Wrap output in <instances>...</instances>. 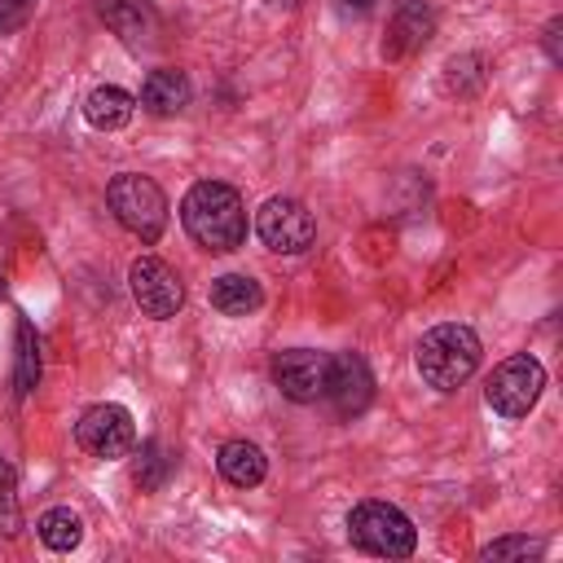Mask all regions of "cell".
Returning a JSON list of instances; mask_svg holds the SVG:
<instances>
[{
    "label": "cell",
    "mask_w": 563,
    "mask_h": 563,
    "mask_svg": "<svg viewBox=\"0 0 563 563\" xmlns=\"http://www.w3.org/2000/svg\"><path fill=\"white\" fill-rule=\"evenodd\" d=\"M255 233H260V242H264L268 251H277V255H299V251L312 246L317 224H312V216H308L303 202H295V198H268V202L260 207V216H255Z\"/></svg>",
    "instance_id": "8"
},
{
    "label": "cell",
    "mask_w": 563,
    "mask_h": 563,
    "mask_svg": "<svg viewBox=\"0 0 563 563\" xmlns=\"http://www.w3.org/2000/svg\"><path fill=\"white\" fill-rule=\"evenodd\" d=\"M97 13H101V22H106L123 44H132V48L150 44L154 31H158V13H154L150 0H97Z\"/></svg>",
    "instance_id": "12"
},
{
    "label": "cell",
    "mask_w": 563,
    "mask_h": 563,
    "mask_svg": "<svg viewBox=\"0 0 563 563\" xmlns=\"http://www.w3.org/2000/svg\"><path fill=\"white\" fill-rule=\"evenodd\" d=\"M216 466H220V475H224L233 488H255V484L268 475L264 449L251 444V440H224L220 453H216Z\"/></svg>",
    "instance_id": "13"
},
{
    "label": "cell",
    "mask_w": 563,
    "mask_h": 563,
    "mask_svg": "<svg viewBox=\"0 0 563 563\" xmlns=\"http://www.w3.org/2000/svg\"><path fill=\"white\" fill-rule=\"evenodd\" d=\"M75 444H79L88 457H101V462L128 457L132 444H136L132 413H128L123 405H92V409H84L79 422H75Z\"/></svg>",
    "instance_id": "6"
},
{
    "label": "cell",
    "mask_w": 563,
    "mask_h": 563,
    "mask_svg": "<svg viewBox=\"0 0 563 563\" xmlns=\"http://www.w3.org/2000/svg\"><path fill=\"white\" fill-rule=\"evenodd\" d=\"M260 303H264L260 282L246 277V273H224V277L211 282V308L224 312V317H251Z\"/></svg>",
    "instance_id": "14"
},
{
    "label": "cell",
    "mask_w": 563,
    "mask_h": 563,
    "mask_svg": "<svg viewBox=\"0 0 563 563\" xmlns=\"http://www.w3.org/2000/svg\"><path fill=\"white\" fill-rule=\"evenodd\" d=\"M325 396L334 405L339 418H356L369 409L374 400V374H369V361L361 352H339L330 356V378H325Z\"/></svg>",
    "instance_id": "10"
},
{
    "label": "cell",
    "mask_w": 563,
    "mask_h": 563,
    "mask_svg": "<svg viewBox=\"0 0 563 563\" xmlns=\"http://www.w3.org/2000/svg\"><path fill=\"white\" fill-rule=\"evenodd\" d=\"M537 554H541V541L532 537H501L484 545V559H537Z\"/></svg>",
    "instance_id": "21"
},
{
    "label": "cell",
    "mask_w": 563,
    "mask_h": 563,
    "mask_svg": "<svg viewBox=\"0 0 563 563\" xmlns=\"http://www.w3.org/2000/svg\"><path fill=\"white\" fill-rule=\"evenodd\" d=\"M325 378H330V352H312V347H286L273 356V383L286 400L295 405H312L325 396Z\"/></svg>",
    "instance_id": "9"
},
{
    "label": "cell",
    "mask_w": 563,
    "mask_h": 563,
    "mask_svg": "<svg viewBox=\"0 0 563 563\" xmlns=\"http://www.w3.org/2000/svg\"><path fill=\"white\" fill-rule=\"evenodd\" d=\"M0 299H4V273H0Z\"/></svg>",
    "instance_id": "26"
},
{
    "label": "cell",
    "mask_w": 563,
    "mask_h": 563,
    "mask_svg": "<svg viewBox=\"0 0 563 563\" xmlns=\"http://www.w3.org/2000/svg\"><path fill=\"white\" fill-rule=\"evenodd\" d=\"M132 110H136L132 92H123V88H114V84L92 88V92H88V101H84V119H88L92 128H101V132L123 128V123L132 119Z\"/></svg>",
    "instance_id": "16"
},
{
    "label": "cell",
    "mask_w": 563,
    "mask_h": 563,
    "mask_svg": "<svg viewBox=\"0 0 563 563\" xmlns=\"http://www.w3.org/2000/svg\"><path fill=\"white\" fill-rule=\"evenodd\" d=\"M35 532H40V541H44L48 550L66 554V550L79 545V537H84V519H79L70 506H53V510H44V515L35 519Z\"/></svg>",
    "instance_id": "18"
},
{
    "label": "cell",
    "mask_w": 563,
    "mask_h": 563,
    "mask_svg": "<svg viewBox=\"0 0 563 563\" xmlns=\"http://www.w3.org/2000/svg\"><path fill=\"white\" fill-rule=\"evenodd\" d=\"M35 4H40V0H0V35L22 31V26L35 18Z\"/></svg>",
    "instance_id": "22"
},
{
    "label": "cell",
    "mask_w": 563,
    "mask_h": 563,
    "mask_svg": "<svg viewBox=\"0 0 563 563\" xmlns=\"http://www.w3.org/2000/svg\"><path fill=\"white\" fill-rule=\"evenodd\" d=\"M172 471H176V453L163 440H145L141 453H136V462H132V484L141 493H158L172 479Z\"/></svg>",
    "instance_id": "17"
},
{
    "label": "cell",
    "mask_w": 563,
    "mask_h": 563,
    "mask_svg": "<svg viewBox=\"0 0 563 563\" xmlns=\"http://www.w3.org/2000/svg\"><path fill=\"white\" fill-rule=\"evenodd\" d=\"M541 387H545L541 361L528 356V352H515V356H506V361L488 374L484 400H488V409L501 413V418H523V413L541 400Z\"/></svg>",
    "instance_id": "5"
},
{
    "label": "cell",
    "mask_w": 563,
    "mask_h": 563,
    "mask_svg": "<svg viewBox=\"0 0 563 563\" xmlns=\"http://www.w3.org/2000/svg\"><path fill=\"white\" fill-rule=\"evenodd\" d=\"M128 282H132V299H136V308H141L145 317L167 321V317H176L180 303H185L180 273H176L167 260H158V255H141V260H132Z\"/></svg>",
    "instance_id": "7"
},
{
    "label": "cell",
    "mask_w": 563,
    "mask_h": 563,
    "mask_svg": "<svg viewBox=\"0 0 563 563\" xmlns=\"http://www.w3.org/2000/svg\"><path fill=\"white\" fill-rule=\"evenodd\" d=\"M347 537L356 550L378 554V559H409L418 545V532L405 510L391 501H356L347 515Z\"/></svg>",
    "instance_id": "3"
},
{
    "label": "cell",
    "mask_w": 563,
    "mask_h": 563,
    "mask_svg": "<svg viewBox=\"0 0 563 563\" xmlns=\"http://www.w3.org/2000/svg\"><path fill=\"white\" fill-rule=\"evenodd\" d=\"M22 528V506H18V475L13 466L0 457V532L13 537Z\"/></svg>",
    "instance_id": "20"
},
{
    "label": "cell",
    "mask_w": 563,
    "mask_h": 563,
    "mask_svg": "<svg viewBox=\"0 0 563 563\" xmlns=\"http://www.w3.org/2000/svg\"><path fill=\"white\" fill-rule=\"evenodd\" d=\"M141 101L154 114H176L189 106V79L185 70H150L141 84Z\"/></svg>",
    "instance_id": "15"
},
{
    "label": "cell",
    "mask_w": 563,
    "mask_h": 563,
    "mask_svg": "<svg viewBox=\"0 0 563 563\" xmlns=\"http://www.w3.org/2000/svg\"><path fill=\"white\" fill-rule=\"evenodd\" d=\"M374 4H378V0H334V9H339L343 18H365V13H374Z\"/></svg>",
    "instance_id": "23"
},
{
    "label": "cell",
    "mask_w": 563,
    "mask_h": 563,
    "mask_svg": "<svg viewBox=\"0 0 563 563\" xmlns=\"http://www.w3.org/2000/svg\"><path fill=\"white\" fill-rule=\"evenodd\" d=\"M273 4H299V0H273Z\"/></svg>",
    "instance_id": "25"
},
{
    "label": "cell",
    "mask_w": 563,
    "mask_h": 563,
    "mask_svg": "<svg viewBox=\"0 0 563 563\" xmlns=\"http://www.w3.org/2000/svg\"><path fill=\"white\" fill-rule=\"evenodd\" d=\"M40 383V339L31 321H18V365H13V387L18 396H31Z\"/></svg>",
    "instance_id": "19"
},
{
    "label": "cell",
    "mask_w": 563,
    "mask_h": 563,
    "mask_svg": "<svg viewBox=\"0 0 563 563\" xmlns=\"http://www.w3.org/2000/svg\"><path fill=\"white\" fill-rule=\"evenodd\" d=\"M479 334L471 325H457V321H444L435 330H427L418 339V374L427 387L435 391H457L475 369H479Z\"/></svg>",
    "instance_id": "2"
},
{
    "label": "cell",
    "mask_w": 563,
    "mask_h": 563,
    "mask_svg": "<svg viewBox=\"0 0 563 563\" xmlns=\"http://www.w3.org/2000/svg\"><path fill=\"white\" fill-rule=\"evenodd\" d=\"M545 48H550V57H554V62L563 57V53H559V22H550V26H545Z\"/></svg>",
    "instance_id": "24"
},
{
    "label": "cell",
    "mask_w": 563,
    "mask_h": 563,
    "mask_svg": "<svg viewBox=\"0 0 563 563\" xmlns=\"http://www.w3.org/2000/svg\"><path fill=\"white\" fill-rule=\"evenodd\" d=\"M106 202L114 211V220L136 233L141 242H158L163 238V224H167V198L163 189L150 180V176H136V172H123L106 185Z\"/></svg>",
    "instance_id": "4"
},
{
    "label": "cell",
    "mask_w": 563,
    "mask_h": 563,
    "mask_svg": "<svg viewBox=\"0 0 563 563\" xmlns=\"http://www.w3.org/2000/svg\"><path fill=\"white\" fill-rule=\"evenodd\" d=\"M435 31V13L427 0H400V9L391 13V26H387V40H383V57L387 62H405L413 57Z\"/></svg>",
    "instance_id": "11"
},
{
    "label": "cell",
    "mask_w": 563,
    "mask_h": 563,
    "mask_svg": "<svg viewBox=\"0 0 563 563\" xmlns=\"http://www.w3.org/2000/svg\"><path fill=\"white\" fill-rule=\"evenodd\" d=\"M180 224L202 251H238L246 238V211L233 185L224 180H198L180 202Z\"/></svg>",
    "instance_id": "1"
}]
</instances>
